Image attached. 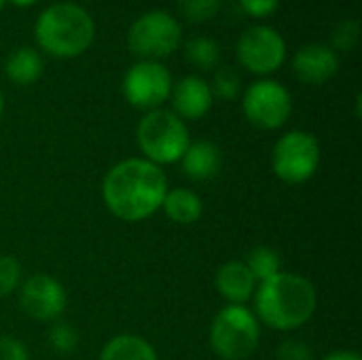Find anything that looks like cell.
Listing matches in <instances>:
<instances>
[{"mask_svg":"<svg viewBox=\"0 0 362 360\" xmlns=\"http://www.w3.org/2000/svg\"><path fill=\"white\" fill-rule=\"evenodd\" d=\"M21 284V263L11 255H0V297H8Z\"/></svg>","mask_w":362,"mask_h":360,"instance_id":"7402d4cb","label":"cell"},{"mask_svg":"<svg viewBox=\"0 0 362 360\" xmlns=\"http://www.w3.org/2000/svg\"><path fill=\"white\" fill-rule=\"evenodd\" d=\"M180 40L182 28L176 17L165 11H151L138 17L127 32V45L134 55L142 57V62L168 57L178 49Z\"/></svg>","mask_w":362,"mask_h":360,"instance_id":"8992f818","label":"cell"},{"mask_svg":"<svg viewBox=\"0 0 362 360\" xmlns=\"http://www.w3.org/2000/svg\"><path fill=\"white\" fill-rule=\"evenodd\" d=\"M242 89V79L233 68H221L214 76V87L212 91L221 98V100H233L240 95Z\"/></svg>","mask_w":362,"mask_h":360,"instance_id":"cb8c5ba5","label":"cell"},{"mask_svg":"<svg viewBox=\"0 0 362 360\" xmlns=\"http://www.w3.org/2000/svg\"><path fill=\"white\" fill-rule=\"evenodd\" d=\"M165 216L176 225H193L204 214V204L197 193L189 189H174L168 191L161 204Z\"/></svg>","mask_w":362,"mask_h":360,"instance_id":"2e32d148","label":"cell"},{"mask_svg":"<svg viewBox=\"0 0 362 360\" xmlns=\"http://www.w3.org/2000/svg\"><path fill=\"white\" fill-rule=\"evenodd\" d=\"M293 70L299 76V81L310 83V85H322L337 74L339 59L331 47L314 42L297 51L293 59Z\"/></svg>","mask_w":362,"mask_h":360,"instance_id":"7c38bea8","label":"cell"},{"mask_svg":"<svg viewBox=\"0 0 362 360\" xmlns=\"http://www.w3.org/2000/svg\"><path fill=\"white\" fill-rule=\"evenodd\" d=\"M278 360H312L314 352L312 348L301 339H284L276 352Z\"/></svg>","mask_w":362,"mask_h":360,"instance_id":"484cf974","label":"cell"},{"mask_svg":"<svg viewBox=\"0 0 362 360\" xmlns=\"http://www.w3.org/2000/svg\"><path fill=\"white\" fill-rule=\"evenodd\" d=\"M238 59L252 74H272L286 59V42L274 28L252 25L238 40Z\"/></svg>","mask_w":362,"mask_h":360,"instance_id":"30bf717a","label":"cell"},{"mask_svg":"<svg viewBox=\"0 0 362 360\" xmlns=\"http://www.w3.org/2000/svg\"><path fill=\"white\" fill-rule=\"evenodd\" d=\"M66 301L68 299L64 286L47 274L30 276L19 289L21 310L40 323H55L64 314Z\"/></svg>","mask_w":362,"mask_h":360,"instance_id":"8fae6325","label":"cell"},{"mask_svg":"<svg viewBox=\"0 0 362 360\" xmlns=\"http://www.w3.org/2000/svg\"><path fill=\"white\" fill-rule=\"evenodd\" d=\"M34 2H38V0H13V4H17V6H32Z\"/></svg>","mask_w":362,"mask_h":360,"instance_id":"f546056e","label":"cell"},{"mask_svg":"<svg viewBox=\"0 0 362 360\" xmlns=\"http://www.w3.org/2000/svg\"><path fill=\"white\" fill-rule=\"evenodd\" d=\"M322 360H362L358 352L354 350H339V352H333L329 356H325Z\"/></svg>","mask_w":362,"mask_h":360,"instance_id":"f1b7e54d","label":"cell"},{"mask_svg":"<svg viewBox=\"0 0 362 360\" xmlns=\"http://www.w3.org/2000/svg\"><path fill=\"white\" fill-rule=\"evenodd\" d=\"M242 108L255 127L272 132L288 121L293 112V100L284 85L272 79H263L246 89Z\"/></svg>","mask_w":362,"mask_h":360,"instance_id":"ba28073f","label":"cell"},{"mask_svg":"<svg viewBox=\"0 0 362 360\" xmlns=\"http://www.w3.org/2000/svg\"><path fill=\"white\" fill-rule=\"evenodd\" d=\"M185 57L189 64L202 68V70H210L218 64L221 59V47L214 38L208 36H197L191 38L185 47Z\"/></svg>","mask_w":362,"mask_h":360,"instance_id":"ffe728a7","label":"cell"},{"mask_svg":"<svg viewBox=\"0 0 362 360\" xmlns=\"http://www.w3.org/2000/svg\"><path fill=\"white\" fill-rule=\"evenodd\" d=\"M49 344L55 352L59 354H70L78 346V333L70 323L55 320L53 327L49 329Z\"/></svg>","mask_w":362,"mask_h":360,"instance_id":"44dd1931","label":"cell"},{"mask_svg":"<svg viewBox=\"0 0 362 360\" xmlns=\"http://www.w3.org/2000/svg\"><path fill=\"white\" fill-rule=\"evenodd\" d=\"M136 140L146 161L155 166H170L182 159L191 144L185 121L170 110H148L136 129Z\"/></svg>","mask_w":362,"mask_h":360,"instance_id":"277c9868","label":"cell"},{"mask_svg":"<svg viewBox=\"0 0 362 360\" xmlns=\"http://www.w3.org/2000/svg\"><path fill=\"white\" fill-rule=\"evenodd\" d=\"M180 161L191 180H210L223 168V151L210 140H197L189 144Z\"/></svg>","mask_w":362,"mask_h":360,"instance_id":"9a60e30c","label":"cell"},{"mask_svg":"<svg viewBox=\"0 0 362 360\" xmlns=\"http://www.w3.org/2000/svg\"><path fill=\"white\" fill-rule=\"evenodd\" d=\"M320 166L318 140L301 129L284 134L272 153V168L276 176L286 185L308 182Z\"/></svg>","mask_w":362,"mask_h":360,"instance_id":"52a82bcc","label":"cell"},{"mask_svg":"<svg viewBox=\"0 0 362 360\" xmlns=\"http://www.w3.org/2000/svg\"><path fill=\"white\" fill-rule=\"evenodd\" d=\"M358 42V21H344L333 32V45L339 51H350Z\"/></svg>","mask_w":362,"mask_h":360,"instance_id":"d4e9b609","label":"cell"},{"mask_svg":"<svg viewBox=\"0 0 362 360\" xmlns=\"http://www.w3.org/2000/svg\"><path fill=\"white\" fill-rule=\"evenodd\" d=\"M42 59L40 55L30 49V47H21L17 51H13L6 59V76L15 83V85H32L40 79L42 74Z\"/></svg>","mask_w":362,"mask_h":360,"instance_id":"ac0fdd59","label":"cell"},{"mask_svg":"<svg viewBox=\"0 0 362 360\" xmlns=\"http://www.w3.org/2000/svg\"><path fill=\"white\" fill-rule=\"evenodd\" d=\"M34 36L42 51L53 57L68 59L91 47L95 23L83 6L74 2H59L40 13Z\"/></svg>","mask_w":362,"mask_h":360,"instance_id":"3957f363","label":"cell"},{"mask_svg":"<svg viewBox=\"0 0 362 360\" xmlns=\"http://www.w3.org/2000/svg\"><path fill=\"white\" fill-rule=\"evenodd\" d=\"M2 6H4V0H0V8H2Z\"/></svg>","mask_w":362,"mask_h":360,"instance_id":"1f68e13d","label":"cell"},{"mask_svg":"<svg viewBox=\"0 0 362 360\" xmlns=\"http://www.w3.org/2000/svg\"><path fill=\"white\" fill-rule=\"evenodd\" d=\"M2 110H4V100H2V93H0V117H2Z\"/></svg>","mask_w":362,"mask_h":360,"instance_id":"4dcf8cb0","label":"cell"},{"mask_svg":"<svg viewBox=\"0 0 362 360\" xmlns=\"http://www.w3.org/2000/svg\"><path fill=\"white\" fill-rule=\"evenodd\" d=\"M168 193V180L159 166L146 159H125L108 170L102 182L106 208L125 223L153 216Z\"/></svg>","mask_w":362,"mask_h":360,"instance_id":"6da1fadb","label":"cell"},{"mask_svg":"<svg viewBox=\"0 0 362 360\" xmlns=\"http://www.w3.org/2000/svg\"><path fill=\"white\" fill-rule=\"evenodd\" d=\"M240 4L250 17H269L276 13L280 0H240Z\"/></svg>","mask_w":362,"mask_h":360,"instance_id":"83f0119b","label":"cell"},{"mask_svg":"<svg viewBox=\"0 0 362 360\" xmlns=\"http://www.w3.org/2000/svg\"><path fill=\"white\" fill-rule=\"evenodd\" d=\"M0 360H30L28 348L17 337H0Z\"/></svg>","mask_w":362,"mask_h":360,"instance_id":"4316f807","label":"cell"},{"mask_svg":"<svg viewBox=\"0 0 362 360\" xmlns=\"http://www.w3.org/2000/svg\"><path fill=\"white\" fill-rule=\"evenodd\" d=\"M318 295L314 284L299 276L280 272L261 282L255 291L257 316L274 331H295L303 327L316 312Z\"/></svg>","mask_w":362,"mask_h":360,"instance_id":"7a4b0ae2","label":"cell"},{"mask_svg":"<svg viewBox=\"0 0 362 360\" xmlns=\"http://www.w3.org/2000/svg\"><path fill=\"white\" fill-rule=\"evenodd\" d=\"M246 267L250 269L257 282H265L282 272V259L280 252L272 246H255L248 255Z\"/></svg>","mask_w":362,"mask_h":360,"instance_id":"d6986e66","label":"cell"},{"mask_svg":"<svg viewBox=\"0 0 362 360\" xmlns=\"http://www.w3.org/2000/svg\"><path fill=\"white\" fill-rule=\"evenodd\" d=\"M174 115L180 119H202L212 106V89L199 76H185L172 87Z\"/></svg>","mask_w":362,"mask_h":360,"instance_id":"4fadbf2b","label":"cell"},{"mask_svg":"<svg viewBox=\"0 0 362 360\" xmlns=\"http://www.w3.org/2000/svg\"><path fill=\"white\" fill-rule=\"evenodd\" d=\"M259 339V318L244 306L223 308L210 327L212 350L225 360L248 359L257 350Z\"/></svg>","mask_w":362,"mask_h":360,"instance_id":"5b68a950","label":"cell"},{"mask_svg":"<svg viewBox=\"0 0 362 360\" xmlns=\"http://www.w3.org/2000/svg\"><path fill=\"white\" fill-rule=\"evenodd\" d=\"M216 291L231 306H244L257 291V280L244 261H229L218 267L214 278Z\"/></svg>","mask_w":362,"mask_h":360,"instance_id":"5bb4252c","label":"cell"},{"mask_svg":"<svg viewBox=\"0 0 362 360\" xmlns=\"http://www.w3.org/2000/svg\"><path fill=\"white\" fill-rule=\"evenodd\" d=\"M180 13L195 23L208 21L212 19L218 8H221V0H178Z\"/></svg>","mask_w":362,"mask_h":360,"instance_id":"603a6c76","label":"cell"},{"mask_svg":"<svg viewBox=\"0 0 362 360\" xmlns=\"http://www.w3.org/2000/svg\"><path fill=\"white\" fill-rule=\"evenodd\" d=\"M172 74L159 62H138L123 79L125 100L140 110H155L172 93Z\"/></svg>","mask_w":362,"mask_h":360,"instance_id":"9c48e42d","label":"cell"},{"mask_svg":"<svg viewBox=\"0 0 362 360\" xmlns=\"http://www.w3.org/2000/svg\"><path fill=\"white\" fill-rule=\"evenodd\" d=\"M100 360H159L155 348L138 335H117L104 348Z\"/></svg>","mask_w":362,"mask_h":360,"instance_id":"e0dca14e","label":"cell"}]
</instances>
